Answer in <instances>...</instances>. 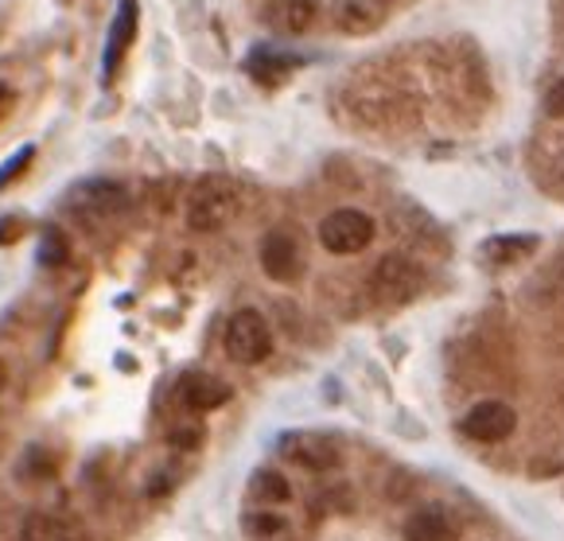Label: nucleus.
<instances>
[{"label": "nucleus", "instance_id": "1", "mask_svg": "<svg viewBox=\"0 0 564 541\" xmlns=\"http://www.w3.org/2000/svg\"><path fill=\"white\" fill-rule=\"evenodd\" d=\"M238 207H241L238 184H230L223 175H207V180H199V184L192 187V195H187V226L199 234H215L234 223Z\"/></svg>", "mask_w": 564, "mask_h": 541}, {"label": "nucleus", "instance_id": "2", "mask_svg": "<svg viewBox=\"0 0 564 541\" xmlns=\"http://www.w3.org/2000/svg\"><path fill=\"white\" fill-rule=\"evenodd\" d=\"M226 355L241 367H258L273 355V332H269V320L258 309H241L226 324Z\"/></svg>", "mask_w": 564, "mask_h": 541}, {"label": "nucleus", "instance_id": "3", "mask_svg": "<svg viewBox=\"0 0 564 541\" xmlns=\"http://www.w3.org/2000/svg\"><path fill=\"white\" fill-rule=\"evenodd\" d=\"M373 218L358 207H339L319 223V246L327 253H362L373 242Z\"/></svg>", "mask_w": 564, "mask_h": 541}, {"label": "nucleus", "instance_id": "4", "mask_svg": "<svg viewBox=\"0 0 564 541\" xmlns=\"http://www.w3.org/2000/svg\"><path fill=\"white\" fill-rule=\"evenodd\" d=\"M124 207H129V192L117 180H90V184H78L67 195V210L83 223H109Z\"/></svg>", "mask_w": 564, "mask_h": 541}, {"label": "nucleus", "instance_id": "5", "mask_svg": "<svg viewBox=\"0 0 564 541\" xmlns=\"http://www.w3.org/2000/svg\"><path fill=\"white\" fill-rule=\"evenodd\" d=\"M370 289L386 300V304H405L424 289V269L405 253H386L378 269L370 273Z\"/></svg>", "mask_w": 564, "mask_h": 541}, {"label": "nucleus", "instance_id": "6", "mask_svg": "<svg viewBox=\"0 0 564 541\" xmlns=\"http://www.w3.org/2000/svg\"><path fill=\"white\" fill-rule=\"evenodd\" d=\"M261 269H265L269 281H281V284H292L304 277V250H300L296 234L284 230V226H276V230H269L265 238H261Z\"/></svg>", "mask_w": 564, "mask_h": 541}, {"label": "nucleus", "instance_id": "7", "mask_svg": "<svg viewBox=\"0 0 564 541\" xmlns=\"http://www.w3.org/2000/svg\"><path fill=\"white\" fill-rule=\"evenodd\" d=\"M281 456H289L307 472H332L343 459V444L332 433H284Z\"/></svg>", "mask_w": 564, "mask_h": 541}, {"label": "nucleus", "instance_id": "8", "mask_svg": "<svg viewBox=\"0 0 564 541\" xmlns=\"http://www.w3.org/2000/svg\"><path fill=\"white\" fill-rule=\"evenodd\" d=\"M518 425V413L507 405V401H479V405L467 409V416L459 421V433L471 436V441L479 444H498V441H507L510 433H514Z\"/></svg>", "mask_w": 564, "mask_h": 541}, {"label": "nucleus", "instance_id": "9", "mask_svg": "<svg viewBox=\"0 0 564 541\" xmlns=\"http://www.w3.org/2000/svg\"><path fill=\"white\" fill-rule=\"evenodd\" d=\"M137 35V0H121L113 24H109V40H106V55H101V83H113L117 71L124 63V51L133 47Z\"/></svg>", "mask_w": 564, "mask_h": 541}, {"label": "nucleus", "instance_id": "10", "mask_svg": "<svg viewBox=\"0 0 564 541\" xmlns=\"http://www.w3.org/2000/svg\"><path fill=\"white\" fill-rule=\"evenodd\" d=\"M234 398L230 382H223L218 375L207 370H192V375L180 378V401L195 413H210V409H223Z\"/></svg>", "mask_w": 564, "mask_h": 541}, {"label": "nucleus", "instance_id": "11", "mask_svg": "<svg viewBox=\"0 0 564 541\" xmlns=\"http://www.w3.org/2000/svg\"><path fill=\"white\" fill-rule=\"evenodd\" d=\"M390 17V0H339L335 4V28L347 35H370Z\"/></svg>", "mask_w": 564, "mask_h": 541}, {"label": "nucleus", "instance_id": "12", "mask_svg": "<svg viewBox=\"0 0 564 541\" xmlns=\"http://www.w3.org/2000/svg\"><path fill=\"white\" fill-rule=\"evenodd\" d=\"M405 541H459V522L444 507H416L405 518Z\"/></svg>", "mask_w": 564, "mask_h": 541}, {"label": "nucleus", "instance_id": "13", "mask_svg": "<svg viewBox=\"0 0 564 541\" xmlns=\"http://www.w3.org/2000/svg\"><path fill=\"white\" fill-rule=\"evenodd\" d=\"M20 541H83V530L63 515L32 510V515L20 522Z\"/></svg>", "mask_w": 564, "mask_h": 541}, {"label": "nucleus", "instance_id": "14", "mask_svg": "<svg viewBox=\"0 0 564 541\" xmlns=\"http://www.w3.org/2000/svg\"><path fill=\"white\" fill-rule=\"evenodd\" d=\"M316 0H273L265 9V24L273 28V32H284V35H300L312 28V20H316Z\"/></svg>", "mask_w": 564, "mask_h": 541}, {"label": "nucleus", "instance_id": "15", "mask_svg": "<svg viewBox=\"0 0 564 541\" xmlns=\"http://www.w3.org/2000/svg\"><path fill=\"white\" fill-rule=\"evenodd\" d=\"M538 250V234H498V238H487L482 242V258L490 266H514V261H525Z\"/></svg>", "mask_w": 564, "mask_h": 541}, {"label": "nucleus", "instance_id": "16", "mask_svg": "<svg viewBox=\"0 0 564 541\" xmlns=\"http://www.w3.org/2000/svg\"><path fill=\"white\" fill-rule=\"evenodd\" d=\"M249 499L253 502H265V507H281V502L292 499V487L281 472L273 467H261V472L249 475Z\"/></svg>", "mask_w": 564, "mask_h": 541}, {"label": "nucleus", "instance_id": "17", "mask_svg": "<svg viewBox=\"0 0 564 541\" xmlns=\"http://www.w3.org/2000/svg\"><path fill=\"white\" fill-rule=\"evenodd\" d=\"M292 67H296V63H292V58H284V55H276V51H253V55L246 58V71L258 78L261 86L289 83Z\"/></svg>", "mask_w": 564, "mask_h": 541}, {"label": "nucleus", "instance_id": "18", "mask_svg": "<svg viewBox=\"0 0 564 541\" xmlns=\"http://www.w3.org/2000/svg\"><path fill=\"white\" fill-rule=\"evenodd\" d=\"M70 258V246L67 238H63V230H47L40 238V266H63V261Z\"/></svg>", "mask_w": 564, "mask_h": 541}, {"label": "nucleus", "instance_id": "19", "mask_svg": "<svg viewBox=\"0 0 564 541\" xmlns=\"http://www.w3.org/2000/svg\"><path fill=\"white\" fill-rule=\"evenodd\" d=\"M32 156H35V149H32V144H24V149H17L9 160H4V164H0V192H4V187H9L12 180H20V175L28 172Z\"/></svg>", "mask_w": 564, "mask_h": 541}, {"label": "nucleus", "instance_id": "20", "mask_svg": "<svg viewBox=\"0 0 564 541\" xmlns=\"http://www.w3.org/2000/svg\"><path fill=\"white\" fill-rule=\"evenodd\" d=\"M167 441H172V448L195 452V448H203V441H207V429H203L199 421H192V425H175L172 433H167Z\"/></svg>", "mask_w": 564, "mask_h": 541}, {"label": "nucleus", "instance_id": "21", "mask_svg": "<svg viewBox=\"0 0 564 541\" xmlns=\"http://www.w3.org/2000/svg\"><path fill=\"white\" fill-rule=\"evenodd\" d=\"M545 113L549 117H564V78H561V83L549 86V94H545Z\"/></svg>", "mask_w": 564, "mask_h": 541}, {"label": "nucleus", "instance_id": "22", "mask_svg": "<svg viewBox=\"0 0 564 541\" xmlns=\"http://www.w3.org/2000/svg\"><path fill=\"white\" fill-rule=\"evenodd\" d=\"M20 234H24V223H20L17 215L4 218V223H0V246H4V242H17Z\"/></svg>", "mask_w": 564, "mask_h": 541}, {"label": "nucleus", "instance_id": "23", "mask_svg": "<svg viewBox=\"0 0 564 541\" xmlns=\"http://www.w3.org/2000/svg\"><path fill=\"white\" fill-rule=\"evenodd\" d=\"M9 106H12V90H9V86H0V113H4Z\"/></svg>", "mask_w": 564, "mask_h": 541}, {"label": "nucleus", "instance_id": "24", "mask_svg": "<svg viewBox=\"0 0 564 541\" xmlns=\"http://www.w3.org/2000/svg\"><path fill=\"white\" fill-rule=\"evenodd\" d=\"M9 390V367H4V358H0V393Z\"/></svg>", "mask_w": 564, "mask_h": 541}]
</instances>
